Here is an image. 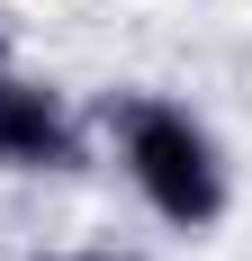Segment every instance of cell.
<instances>
[{
  "mask_svg": "<svg viewBox=\"0 0 252 261\" xmlns=\"http://www.w3.org/2000/svg\"><path fill=\"white\" fill-rule=\"evenodd\" d=\"M99 162L180 243H207L234 216V153L216 135V117L189 108L180 90H117L99 108Z\"/></svg>",
  "mask_w": 252,
  "mask_h": 261,
  "instance_id": "cell-1",
  "label": "cell"
},
{
  "mask_svg": "<svg viewBox=\"0 0 252 261\" xmlns=\"http://www.w3.org/2000/svg\"><path fill=\"white\" fill-rule=\"evenodd\" d=\"M99 162V117L54 72L0 63V180H81Z\"/></svg>",
  "mask_w": 252,
  "mask_h": 261,
  "instance_id": "cell-2",
  "label": "cell"
},
{
  "mask_svg": "<svg viewBox=\"0 0 252 261\" xmlns=\"http://www.w3.org/2000/svg\"><path fill=\"white\" fill-rule=\"evenodd\" d=\"M27 261H144L135 243H45V252H27Z\"/></svg>",
  "mask_w": 252,
  "mask_h": 261,
  "instance_id": "cell-3",
  "label": "cell"
}]
</instances>
